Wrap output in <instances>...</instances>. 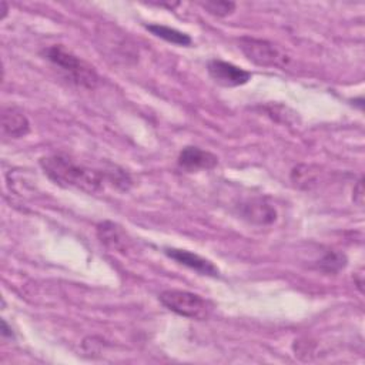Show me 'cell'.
<instances>
[{
  "instance_id": "1",
  "label": "cell",
  "mask_w": 365,
  "mask_h": 365,
  "mask_svg": "<svg viewBox=\"0 0 365 365\" xmlns=\"http://www.w3.org/2000/svg\"><path fill=\"white\" fill-rule=\"evenodd\" d=\"M40 167L44 174L61 187H73L87 194H96L104 190L106 181H113L117 185L130 182L127 174L120 171H100L80 164L64 154H53L40 160Z\"/></svg>"
},
{
  "instance_id": "2",
  "label": "cell",
  "mask_w": 365,
  "mask_h": 365,
  "mask_svg": "<svg viewBox=\"0 0 365 365\" xmlns=\"http://www.w3.org/2000/svg\"><path fill=\"white\" fill-rule=\"evenodd\" d=\"M41 54L46 60L56 66L70 83L84 88H94L98 84V76L94 67L77 57L64 46H48L43 48Z\"/></svg>"
},
{
  "instance_id": "3",
  "label": "cell",
  "mask_w": 365,
  "mask_h": 365,
  "mask_svg": "<svg viewBox=\"0 0 365 365\" xmlns=\"http://www.w3.org/2000/svg\"><path fill=\"white\" fill-rule=\"evenodd\" d=\"M238 47L250 61L261 67L285 68L291 61L281 47L264 38L244 36L238 38Z\"/></svg>"
},
{
  "instance_id": "4",
  "label": "cell",
  "mask_w": 365,
  "mask_h": 365,
  "mask_svg": "<svg viewBox=\"0 0 365 365\" xmlns=\"http://www.w3.org/2000/svg\"><path fill=\"white\" fill-rule=\"evenodd\" d=\"M160 302L177 315L190 319H205L211 312V305L198 294L182 289H165L158 295Z\"/></svg>"
},
{
  "instance_id": "5",
  "label": "cell",
  "mask_w": 365,
  "mask_h": 365,
  "mask_svg": "<svg viewBox=\"0 0 365 365\" xmlns=\"http://www.w3.org/2000/svg\"><path fill=\"white\" fill-rule=\"evenodd\" d=\"M210 77L222 87H238L251 80V73L224 60L212 58L207 64Z\"/></svg>"
},
{
  "instance_id": "6",
  "label": "cell",
  "mask_w": 365,
  "mask_h": 365,
  "mask_svg": "<svg viewBox=\"0 0 365 365\" xmlns=\"http://www.w3.org/2000/svg\"><path fill=\"white\" fill-rule=\"evenodd\" d=\"M164 254L168 258L174 259L175 262H178V264H181V265H184L190 269H194L201 275H208V277H218L220 275L218 268L210 259H207V258H204V257H201L195 252L181 250V248H174V247H165Z\"/></svg>"
},
{
  "instance_id": "7",
  "label": "cell",
  "mask_w": 365,
  "mask_h": 365,
  "mask_svg": "<svg viewBox=\"0 0 365 365\" xmlns=\"http://www.w3.org/2000/svg\"><path fill=\"white\" fill-rule=\"evenodd\" d=\"M97 237L103 245L120 254H127L133 247V241L128 234L113 221L100 222L97 225Z\"/></svg>"
},
{
  "instance_id": "8",
  "label": "cell",
  "mask_w": 365,
  "mask_h": 365,
  "mask_svg": "<svg viewBox=\"0 0 365 365\" xmlns=\"http://www.w3.org/2000/svg\"><path fill=\"white\" fill-rule=\"evenodd\" d=\"M177 164L178 167L190 173L198 170H211L218 164V157L200 147L187 145L180 151Z\"/></svg>"
},
{
  "instance_id": "9",
  "label": "cell",
  "mask_w": 365,
  "mask_h": 365,
  "mask_svg": "<svg viewBox=\"0 0 365 365\" xmlns=\"http://www.w3.org/2000/svg\"><path fill=\"white\" fill-rule=\"evenodd\" d=\"M240 215L257 225H269L277 220V211L265 198H251L240 205Z\"/></svg>"
},
{
  "instance_id": "10",
  "label": "cell",
  "mask_w": 365,
  "mask_h": 365,
  "mask_svg": "<svg viewBox=\"0 0 365 365\" xmlns=\"http://www.w3.org/2000/svg\"><path fill=\"white\" fill-rule=\"evenodd\" d=\"M1 131L10 138H21L30 131V123L20 110L7 107L1 111Z\"/></svg>"
},
{
  "instance_id": "11",
  "label": "cell",
  "mask_w": 365,
  "mask_h": 365,
  "mask_svg": "<svg viewBox=\"0 0 365 365\" xmlns=\"http://www.w3.org/2000/svg\"><path fill=\"white\" fill-rule=\"evenodd\" d=\"M145 29L155 37H160L177 46H190L192 43V38L187 33H182L177 29H173L164 24H145Z\"/></svg>"
},
{
  "instance_id": "12",
  "label": "cell",
  "mask_w": 365,
  "mask_h": 365,
  "mask_svg": "<svg viewBox=\"0 0 365 365\" xmlns=\"http://www.w3.org/2000/svg\"><path fill=\"white\" fill-rule=\"evenodd\" d=\"M346 265V257L342 252L329 250L327 251L317 262H315V268L319 271H324L327 274H335L338 271H341L342 268H345Z\"/></svg>"
},
{
  "instance_id": "13",
  "label": "cell",
  "mask_w": 365,
  "mask_h": 365,
  "mask_svg": "<svg viewBox=\"0 0 365 365\" xmlns=\"http://www.w3.org/2000/svg\"><path fill=\"white\" fill-rule=\"evenodd\" d=\"M319 177V171L317 167L314 165H307V164H301L297 165L292 171H291V180L295 185L298 187H304V188H311L314 184H317Z\"/></svg>"
},
{
  "instance_id": "14",
  "label": "cell",
  "mask_w": 365,
  "mask_h": 365,
  "mask_svg": "<svg viewBox=\"0 0 365 365\" xmlns=\"http://www.w3.org/2000/svg\"><path fill=\"white\" fill-rule=\"evenodd\" d=\"M200 6L205 9L210 14L217 17H225L231 14L237 7L234 1H227V0H205V1H200Z\"/></svg>"
},
{
  "instance_id": "15",
  "label": "cell",
  "mask_w": 365,
  "mask_h": 365,
  "mask_svg": "<svg viewBox=\"0 0 365 365\" xmlns=\"http://www.w3.org/2000/svg\"><path fill=\"white\" fill-rule=\"evenodd\" d=\"M352 198H354V202H356L359 207H362L364 204V184H362V178L358 180L356 185L354 187V191H352Z\"/></svg>"
},
{
  "instance_id": "16",
  "label": "cell",
  "mask_w": 365,
  "mask_h": 365,
  "mask_svg": "<svg viewBox=\"0 0 365 365\" xmlns=\"http://www.w3.org/2000/svg\"><path fill=\"white\" fill-rule=\"evenodd\" d=\"M1 335H3V336H7V338H11V336H13L11 328L7 325V322H6L4 319H1Z\"/></svg>"
},
{
  "instance_id": "17",
  "label": "cell",
  "mask_w": 365,
  "mask_h": 365,
  "mask_svg": "<svg viewBox=\"0 0 365 365\" xmlns=\"http://www.w3.org/2000/svg\"><path fill=\"white\" fill-rule=\"evenodd\" d=\"M0 6H1V11H3L1 19H4V17H6V14H7V11H9V6H7V3H6V1H1V3H0Z\"/></svg>"
}]
</instances>
